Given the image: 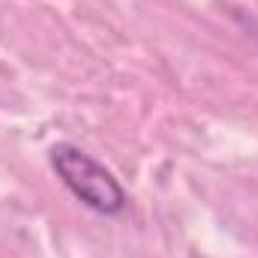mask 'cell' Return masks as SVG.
I'll return each instance as SVG.
<instances>
[{
    "label": "cell",
    "mask_w": 258,
    "mask_h": 258,
    "mask_svg": "<svg viewBox=\"0 0 258 258\" xmlns=\"http://www.w3.org/2000/svg\"><path fill=\"white\" fill-rule=\"evenodd\" d=\"M48 165L57 174V180L66 186V192L90 213L117 219L129 210V195L123 183L114 177L111 168H105L84 147L72 141H57L48 150Z\"/></svg>",
    "instance_id": "cell-1"
}]
</instances>
